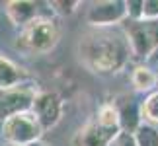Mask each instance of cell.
<instances>
[{"mask_svg": "<svg viewBox=\"0 0 158 146\" xmlns=\"http://www.w3.org/2000/svg\"><path fill=\"white\" fill-rule=\"evenodd\" d=\"M78 59L94 74H117L133 57L123 27H92L78 39Z\"/></svg>", "mask_w": 158, "mask_h": 146, "instance_id": "6da1fadb", "label": "cell"}, {"mask_svg": "<svg viewBox=\"0 0 158 146\" xmlns=\"http://www.w3.org/2000/svg\"><path fill=\"white\" fill-rule=\"evenodd\" d=\"M60 39V27L53 18L39 16L20 31L16 49L23 55H45L57 47Z\"/></svg>", "mask_w": 158, "mask_h": 146, "instance_id": "7a4b0ae2", "label": "cell"}, {"mask_svg": "<svg viewBox=\"0 0 158 146\" xmlns=\"http://www.w3.org/2000/svg\"><path fill=\"white\" fill-rule=\"evenodd\" d=\"M2 136L12 146H33L43 136V127L39 119L29 111H22L12 115L2 123Z\"/></svg>", "mask_w": 158, "mask_h": 146, "instance_id": "3957f363", "label": "cell"}, {"mask_svg": "<svg viewBox=\"0 0 158 146\" xmlns=\"http://www.w3.org/2000/svg\"><path fill=\"white\" fill-rule=\"evenodd\" d=\"M123 31L129 39L133 57L137 59H150L158 51V20L156 22H125Z\"/></svg>", "mask_w": 158, "mask_h": 146, "instance_id": "277c9868", "label": "cell"}, {"mask_svg": "<svg viewBox=\"0 0 158 146\" xmlns=\"http://www.w3.org/2000/svg\"><path fill=\"white\" fill-rule=\"evenodd\" d=\"M37 94L39 92L35 90L33 82L22 84V86H16V88L0 90V119H2V123L16 113L29 111Z\"/></svg>", "mask_w": 158, "mask_h": 146, "instance_id": "5b68a950", "label": "cell"}, {"mask_svg": "<svg viewBox=\"0 0 158 146\" xmlns=\"http://www.w3.org/2000/svg\"><path fill=\"white\" fill-rule=\"evenodd\" d=\"M127 20V6L121 0L92 2L86 12V22L92 27H117Z\"/></svg>", "mask_w": 158, "mask_h": 146, "instance_id": "8992f818", "label": "cell"}, {"mask_svg": "<svg viewBox=\"0 0 158 146\" xmlns=\"http://www.w3.org/2000/svg\"><path fill=\"white\" fill-rule=\"evenodd\" d=\"M121 132V127H107L94 119L76 131V135L72 136V146H111Z\"/></svg>", "mask_w": 158, "mask_h": 146, "instance_id": "52a82bcc", "label": "cell"}, {"mask_svg": "<svg viewBox=\"0 0 158 146\" xmlns=\"http://www.w3.org/2000/svg\"><path fill=\"white\" fill-rule=\"evenodd\" d=\"M64 103L57 92H39L31 103V113L39 119L43 132L51 131L63 117Z\"/></svg>", "mask_w": 158, "mask_h": 146, "instance_id": "ba28073f", "label": "cell"}, {"mask_svg": "<svg viewBox=\"0 0 158 146\" xmlns=\"http://www.w3.org/2000/svg\"><path fill=\"white\" fill-rule=\"evenodd\" d=\"M6 16L14 26H20L23 29L39 18V4L31 0H12L6 2Z\"/></svg>", "mask_w": 158, "mask_h": 146, "instance_id": "9c48e42d", "label": "cell"}, {"mask_svg": "<svg viewBox=\"0 0 158 146\" xmlns=\"http://www.w3.org/2000/svg\"><path fill=\"white\" fill-rule=\"evenodd\" d=\"M29 82H31V74L29 72H26L16 63H12L8 57L0 55V90L16 88V86L29 84Z\"/></svg>", "mask_w": 158, "mask_h": 146, "instance_id": "30bf717a", "label": "cell"}, {"mask_svg": "<svg viewBox=\"0 0 158 146\" xmlns=\"http://www.w3.org/2000/svg\"><path fill=\"white\" fill-rule=\"evenodd\" d=\"M131 84L135 86L137 92H150L158 84V76L152 72V68H148L144 64H139L131 72Z\"/></svg>", "mask_w": 158, "mask_h": 146, "instance_id": "8fae6325", "label": "cell"}, {"mask_svg": "<svg viewBox=\"0 0 158 146\" xmlns=\"http://www.w3.org/2000/svg\"><path fill=\"white\" fill-rule=\"evenodd\" d=\"M141 121L150 127L158 125V92L148 94L141 103Z\"/></svg>", "mask_w": 158, "mask_h": 146, "instance_id": "7c38bea8", "label": "cell"}, {"mask_svg": "<svg viewBox=\"0 0 158 146\" xmlns=\"http://www.w3.org/2000/svg\"><path fill=\"white\" fill-rule=\"evenodd\" d=\"M135 135H137L139 146H158V131L154 129V127L143 123L135 131Z\"/></svg>", "mask_w": 158, "mask_h": 146, "instance_id": "4fadbf2b", "label": "cell"}, {"mask_svg": "<svg viewBox=\"0 0 158 146\" xmlns=\"http://www.w3.org/2000/svg\"><path fill=\"white\" fill-rule=\"evenodd\" d=\"M49 6L53 8V12H57L60 16H72L80 6V2L78 0H53V2H49Z\"/></svg>", "mask_w": 158, "mask_h": 146, "instance_id": "5bb4252c", "label": "cell"}, {"mask_svg": "<svg viewBox=\"0 0 158 146\" xmlns=\"http://www.w3.org/2000/svg\"><path fill=\"white\" fill-rule=\"evenodd\" d=\"M144 22H156L158 20V0H143V16Z\"/></svg>", "mask_w": 158, "mask_h": 146, "instance_id": "9a60e30c", "label": "cell"}, {"mask_svg": "<svg viewBox=\"0 0 158 146\" xmlns=\"http://www.w3.org/2000/svg\"><path fill=\"white\" fill-rule=\"evenodd\" d=\"M113 146H139V140H137V135L135 132H121L117 136V140H115Z\"/></svg>", "mask_w": 158, "mask_h": 146, "instance_id": "2e32d148", "label": "cell"}, {"mask_svg": "<svg viewBox=\"0 0 158 146\" xmlns=\"http://www.w3.org/2000/svg\"><path fill=\"white\" fill-rule=\"evenodd\" d=\"M150 60H156V63H158V51H156V53L152 55V57H150Z\"/></svg>", "mask_w": 158, "mask_h": 146, "instance_id": "e0dca14e", "label": "cell"}, {"mask_svg": "<svg viewBox=\"0 0 158 146\" xmlns=\"http://www.w3.org/2000/svg\"><path fill=\"white\" fill-rule=\"evenodd\" d=\"M33 146H51V144H45V142H41V140H39V142H35Z\"/></svg>", "mask_w": 158, "mask_h": 146, "instance_id": "ac0fdd59", "label": "cell"}, {"mask_svg": "<svg viewBox=\"0 0 158 146\" xmlns=\"http://www.w3.org/2000/svg\"><path fill=\"white\" fill-rule=\"evenodd\" d=\"M156 76H158V72H156Z\"/></svg>", "mask_w": 158, "mask_h": 146, "instance_id": "d6986e66", "label": "cell"}]
</instances>
